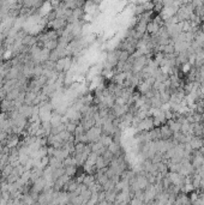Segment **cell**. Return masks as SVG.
<instances>
[{"instance_id": "obj_1", "label": "cell", "mask_w": 204, "mask_h": 205, "mask_svg": "<svg viewBox=\"0 0 204 205\" xmlns=\"http://www.w3.org/2000/svg\"><path fill=\"white\" fill-rule=\"evenodd\" d=\"M102 133H103L102 132V127L96 126V125H94L93 127H90L88 131H85V134L90 143H94V142L100 140V137L102 136Z\"/></svg>"}, {"instance_id": "obj_2", "label": "cell", "mask_w": 204, "mask_h": 205, "mask_svg": "<svg viewBox=\"0 0 204 205\" xmlns=\"http://www.w3.org/2000/svg\"><path fill=\"white\" fill-rule=\"evenodd\" d=\"M153 127H154V122H153V119H149V118H145L138 122V129L139 131H149Z\"/></svg>"}, {"instance_id": "obj_3", "label": "cell", "mask_w": 204, "mask_h": 205, "mask_svg": "<svg viewBox=\"0 0 204 205\" xmlns=\"http://www.w3.org/2000/svg\"><path fill=\"white\" fill-rule=\"evenodd\" d=\"M106 61L112 67H115L119 62L118 52H117V51H114V52H108V54H107V60Z\"/></svg>"}, {"instance_id": "obj_4", "label": "cell", "mask_w": 204, "mask_h": 205, "mask_svg": "<svg viewBox=\"0 0 204 205\" xmlns=\"http://www.w3.org/2000/svg\"><path fill=\"white\" fill-rule=\"evenodd\" d=\"M18 112L22 114L24 118L29 119V118H30V116L32 115V106H28V105H22V106L19 107Z\"/></svg>"}, {"instance_id": "obj_5", "label": "cell", "mask_w": 204, "mask_h": 205, "mask_svg": "<svg viewBox=\"0 0 204 205\" xmlns=\"http://www.w3.org/2000/svg\"><path fill=\"white\" fill-rule=\"evenodd\" d=\"M107 149H108L109 151L113 152L114 156H118L119 154H120V145H119L118 142H114V140H113V143H110V144L107 146Z\"/></svg>"}, {"instance_id": "obj_6", "label": "cell", "mask_w": 204, "mask_h": 205, "mask_svg": "<svg viewBox=\"0 0 204 205\" xmlns=\"http://www.w3.org/2000/svg\"><path fill=\"white\" fill-rule=\"evenodd\" d=\"M43 45H45L43 48H47L49 51H53V49H55V48L58 47L59 41H58V38H55V40H48V41H46Z\"/></svg>"}, {"instance_id": "obj_7", "label": "cell", "mask_w": 204, "mask_h": 205, "mask_svg": "<svg viewBox=\"0 0 204 205\" xmlns=\"http://www.w3.org/2000/svg\"><path fill=\"white\" fill-rule=\"evenodd\" d=\"M65 64H66V56L58 59V60L55 61V70L58 72H63L64 68H65Z\"/></svg>"}, {"instance_id": "obj_8", "label": "cell", "mask_w": 204, "mask_h": 205, "mask_svg": "<svg viewBox=\"0 0 204 205\" xmlns=\"http://www.w3.org/2000/svg\"><path fill=\"white\" fill-rule=\"evenodd\" d=\"M113 136H109V134H106V133H102V136L100 137V142L104 146H108L110 143H113Z\"/></svg>"}, {"instance_id": "obj_9", "label": "cell", "mask_w": 204, "mask_h": 205, "mask_svg": "<svg viewBox=\"0 0 204 205\" xmlns=\"http://www.w3.org/2000/svg\"><path fill=\"white\" fill-rule=\"evenodd\" d=\"M160 132H161V137L165 138V139H168L169 137L172 136V129H169V126H163L160 129Z\"/></svg>"}, {"instance_id": "obj_10", "label": "cell", "mask_w": 204, "mask_h": 205, "mask_svg": "<svg viewBox=\"0 0 204 205\" xmlns=\"http://www.w3.org/2000/svg\"><path fill=\"white\" fill-rule=\"evenodd\" d=\"M95 166H96V168H97L99 170H100V169H103L104 167H107V163H106L104 159L102 157V155H99V156H97V159H96Z\"/></svg>"}, {"instance_id": "obj_11", "label": "cell", "mask_w": 204, "mask_h": 205, "mask_svg": "<svg viewBox=\"0 0 204 205\" xmlns=\"http://www.w3.org/2000/svg\"><path fill=\"white\" fill-rule=\"evenodd\" d=\"M203 140L198 139V138H193L191 140V148H193V149H201V148H203Z\"/></svg>"}, {"instance_id": "obj_12", "label": "cell", "mask_w": 204, "mask_h": 205, "mask_svg": "<svg viewBox=\"0 0 204 205\" xmlns=\"http://www.w3.org/2000/svg\"><path fill=\"white\" fill-rule=\"evenodd\" d=\"M76 172H77V166L65 167V174H67L70 178H72V176H76Z\"/></svg>"}, {"instance_id": "obj_13", "label": "cell", "mask_w": 204, "mask_h": 205, "mask_svg": "<svg viewBox=\"0 0 204 205\" xmlns=\"http://www.w3.org/2000/svg\"><path fill=\"white\" fill-rule=\"evenodd\" d=\"M18 178H19V175L18 174H15V173H11L10 175H7V178H6V181L8 183H13V182H16L18 180Z\"/></svg>"}, {"instance_id": "obj_14", "label": "cell", "mask_w": 204, "mask_h": 205, "mask_svg": "<svg viewBox=\"0 0 204 205\" xmlns=\"http://www.w3.org/2000/svg\"><path fill=\"white\" fill-rule=\"evenodd\" d=\"M76 127H77V125L73 124V122L69 121L67 124H66V131L70 132V133H72V134H75V129H76Z\"/></svg>"}, {"instance_id": "obj_15", "label": "cell", "mask_w": 204, "mask_h": 205, "mask_svg": "<svg viewBox=\"0 0 204 205\" xmlns=\"http://www.w3.org/2000/svg\"><path fill=\"white\" fill-rule=\"evenodd\" d=\"M56 17H58V16H56V11L54 10V11H49L47 13V17H46V18H47L48 22H53Z\"/></svg>"}, {"instance_id": "obj_16", "label": "cell", "mask_w": 204, "mask_h": 205, "mask_svg": "<svg viewBox=\"0 0 204 205\" xmlns=\"http://www.w3.org/2000/svg\"><path fill=\"white\" fill-rule=\"evenodd\" d=\"M2 110H1V102H0V113H1Z\"/></svg>"}]
</instances>
